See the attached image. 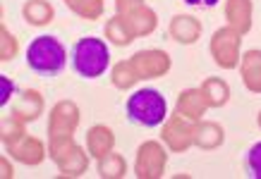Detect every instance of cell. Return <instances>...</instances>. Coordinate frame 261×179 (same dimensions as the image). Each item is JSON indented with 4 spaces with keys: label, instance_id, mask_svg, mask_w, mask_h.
<instances>
[{
    "label": "cell",
    "instance_id": "cell-2",
    "mask_svg": "<svg viewBox=\"0 0 261 179\" xmlns=\"http://www.w3.org/2000/svg\"><path fill=\"white\" fill-rule=\"evenodd\" d=\"M72 70L82 79H98L111 67V50L108 43L96 36H82L72 46Z\"/></svg>",
    "mask_w": 261,
    "mask_h": 179
},
{
    "label": "cell",
    "instance_id": "cell-4",
    "mask_svg": "<svg viewBox=\"0 0 261 179\" xmlns=\"http://www.w3.org/2000/svg\"><path fill=\"white\" fill-rule=\"evenodd\" d=\"M208 50H211L214 63L221 70H238L240 60H242V36L225 24V26L214 32Z\"/></svg>",
    "mask_w": 261,
    "mask_h": 179
},
{
    "label": "cell",
    "instance_id": "cell-11",
    "mask_svg": "<svg viewBox=\"0 0 261 179\" xmlns=\"http://www.w3.org/2000/svg\"><path fill=\"white\" fill-rule=\"evenodd\" d=\"M168 36L175 43L182 46H192L201 39V22L194 15H175L168 24Z\"/></svg>",
    "mask_w": 261,
    "mask_h": 179
},
{
    "label": "cell",
    "instance_id": "cell-30",
    "mask_svg": "<svg viewBox=\"0 0 261 179\" xmlns=\"http://www.w3.org/2000/svg\"><path fill=\"white\" fill-rule=\"evenodd\" d=\"M190 8H216L218 0H185Z\"/></svg>",
    "mask_w": 261,
    "mask_h": 179
},
{
    "label": "cell",
    "instance_id": "cell-9",
    "mask_svg": "<svg viewBox=\"0 0 261 179\" xmlns=\"http://www.w3.org/2000/svg\"><path fill=\"white\" fill-rule=\"evenodd\" d=\"M132 65H135L139 79H159L166 77L170 67H173V60L166 50L161 48H144V50H137L132 57Z\"/></svg>",
    "mask_w": 261,
    "mask_h": 179
},
{
    "label": "cell",
    "instance_id": "cell-3",
    "mask_svg": "<svg viewBox=\"0 0 261 179\" xmlns=\"http://www.w3.org/2000/svg\"><path fill=\"white\" fill-rule=\"evenodd\" d=\"M127 120L139 127H161L168 120L166 96L159 88H139L125 103Z\"/></svg>",
    "mask_w": 261,
    "mask_h": 179
},
{
    "label": "cell",
    "instance_id": "cell-22",
    "mask_svg": "<svg viewBox=\"0 0 261 179\" xmlns=\"http://www.w3.org/2000/svg\"><path fill=\"white\" fill-rule=\"evenodd\" d=\"M96 170H98V177L101 179H122L127 174V163L120 153L111 151L108 156L96 160Z\"/></svg>",
    "mask_w": 261,
    "mask_h": 179
},
{
    "label": "cell",
    "instance_id": "cell-1",
    "mask_svg": "<svg viewBox=\"0 0 261 179\" xmlns=\"http://www.w3.org/2000/svg\"><path fill=\"white\" fill-rule=\"evenodd\" d=\"M67 65V48L63 41L50 36V34H41L32 39L27 48V67L41 77H56L65 70Z\"/></svg>",
    "mask_w": 261,
    "mask_h": 179
},
{
    "label": "cell",
    "instance_id": "cell-16",
    "mask_svg": "<svg viewBox=\"0 0 261 179\" xmlns=\"http://www.w3.org/2000/svg\"><path fill=\"white\" fill-rule=\"evenodd\" d=\"M225 141V129L218 122L211 120H199L194 122V146L201 151H216Z\"/></svg>",
    "mask_w": 261,
    "mask_h": 179
},
{
    "label": "cell",
    "instance_id": "cell-20",
    "mask_svg": "<svg viewBox=\"0 0 261 179\" xmlns=\"http://www.w3.org/2000/svg\"><path fill=\"white\" fill-rule=\"evenodd\" d=\"M22 17L32 26H48L56 17V8L48 0H27L22 5Z\"/></svg>",
    "mask_w": 261,
    "mask_h": 179
},
{
    "label": "cell",
    "instance_id": "cell-21",
    "mask_svg": "<svg viewBox=\"0 0 261 179\" xmlns=\"http://www.w3.org/2000/svg\"><path fill=\"white\" fill-rule=\"evenodd\" d=\"M103 32H106L108 43H113V46H118V48L129 46V43L137 39L135 32L129 29V24H127V19L122 15L111 17V19L106 22V29H103Z\"/></svg>",
    "mask_w": 261,
    "mask_h": 179
},
{
    "label": "cell",
    "instance_id": "cell-32",
    "mask_svg": "<svg viewBox=\"0 0 261 179\" xmlns=\"http://www.w3.org/2000/svg\"><path fill=\"white\" fill-rule=\"evenodd\" d=\"M256 122H259V127H261V112H259V117H256Z\"/></svg>",
    "mask_w": 261,
    "mask_h": 179
},
{
    "label": "cell",
    "instance_id": "cell-12",
    "mask_svg": "<svg viewBox=\"0 0 261 179\" xmlns=\"http://www.w3.org/2000/svg\"><path fill=\"white\" fill-rule=\"evenodd\" d=\"M252 17H254L252 0H225V19H228V26L235 29L240 36L252 32Z\"/></svg>",
    "mask_w": 261,
    "mask_h": 179
},
{
    "label": "cell",
    "instance_id": "cell-13",
    "mask_svg": "<svg viewBox=\"0 0 261 179\" xmlns=\"http://www.w3.org/2000/svg\"><path fill=\"white\" fill-rule=\"evenodd\" d=\"M206 110H208V105H206L204 94H201L199 86L197 88H185V91H180L177 101H175V112L182 117H187V120H192V122L204 120Z\"/></svg>",
    "mask_w": 261,
    "mask_h": 179
},
{
    "label": "cell",
    "instance_id": "cell-17",
    "mask_svg": "<svg viewBox=\"0 0 261 179\" xmlns=\"http://www.w3.org/2000/svg\"><path fill=\"white\" fill-rule=\"evenodd\" d=\"M89 158H91L89 156V151H84L82 146L74 143L63 158H58L56 160L58 170H60V177H72V179L82 177L89 167Z\"/></svg>",
    "mask_w": 261,
    "mask_h": 179
},
{
    "label": "cell",
    "instance_id": "cell-18",
    "mask_svg": "<svg viewBox=\"0 0 261 179\" xmlns=\"http://www.w3.org/2000/svg\"><path fill=\"white\" fill-rule=\"evenodd\" d=\"M129 24V29L135 32L137 39H142V36H149V34L156 32V26H159V15L149 8V5H142V8L132 10V12H127L122 15Z\"/></svg>",
    "mask_w": 261,
    "mask_h": 179
},
{
    "label": "cell",
    "instance_id": "cell-31",
    "mask_svg": "<svg viewBox=\"0 0 261 179\" xmlns=\"http://www.w3.org/2000/svg\"><path fill=\"white\" fill-rule=\"evenodd\" d=\"M63 3H65V5H72V3H74V0H63Z\"/></svg>",
    "mask_w": 261,
    "mask_h": 179
},
{
    "label": "cell",
    "instance_id": "cell-8",
    "mask_svg": "<svg viewBox=\"0 0 261 179\" xmlns=\"http://www.w3.org/2000/svg\"><path fill=\"white\" fill-rule=\"evenodd\" d=\"M161 139L168 146V151L173 153H185L194 146V122L182 115H168V120L163 122V132Z\"/></svg>",
    "mask_w": 261,
    "mask_h": 179
},
{
    "label": "cell",
    "instance_id": "cell-27",
    "mask_svg": "<svg viewBox=\"0 0 261 179\" xmlns=\"http://www.w3.org/2000/svg\"><path fill=\"white\" fill-rule=\"evenodd\" d=\"M12 94H15V81H12L8 74H0V105H3V108L10 105Z\"/></svg>",
    "mask_w": 261,
    "mask_h": 179
},
{
    "label": "cell",
    "instance_id": "cell-24",
    "mask_svg": "<svg viewBox=\"0 0 261 179\" xmlns=\"http://www.w3.org/2000/svg\"><path fill=\"white\" fill-rule=\"evenodd\" d=\"M67 8H70L77 17H82V19L94 22V19H101L103 17V12H106V3H103V0H74V3L67 5Z\"/></svg>",
    "mask_w": 261,
    "mask_h": 179
},
{
    "label": "cell",
    "instance_id": "cell-5",
    "mask_svg": "<svg viewBox=\"0 0 261 179\" xmlns=\"http://www.w3.org/2000/svg\"><path fill=\"white\" fill-rule=\"evenodd\" d=\"M168 153L161 141H144L137 148L135 156V174L139 179H161L166 174Z\"/></svg>",
    "mask_w": 261,
    "mask_h": 179
},
{
    "label": "cell",
    "instance_id": "cell-26",
    "mask_svg": "<svg viewBox=\"0 0 261 179\" xmlns=\"http://www.w3.org/2000/svg\"><path fill=\"white\" fill-rule=\"evenodd\" d=\"M247 174L252 179H261V141L247 151Z\"/></svg>",
    "mask_w": 261,
    "mask_h": 179
},
{
    "label": "cell",
    "instance_id": "cell-29",
    "mask_svg": "<svg viewBox=\"0 0 261 179\" xmlns=\"http://www.w3.org/2000/svg\"><path fill=\"white\" fill-rule=\"evenodd\" d=\"M0 170H3V179H15V167H10V156L0 158Z\"/></svg>",
    "mask_w": 261,
    "mask_h": 179
},
{
    "label": "cell",
    "instance_id": "cell-7",
    "mask_svg": "<svg viewBox=\"0 0 261 179\" xmlns=\"http://www.w3.org/2000/svg\"><path fill=\"white\" fill-rule=\"evenodd\" d=\"M3 146H5L8 156L12 158V160H17V163H22V165H32V167L34 165H41L48 156L43 141L32 136V134H27V132L17 134V136H12V139H8V141H3Z\"/></svg>",
    "mask_w": 261,
    "mask_h": 179
},
{
    "label": "cell",
    "instance_id": "cell-15",
    "mask_svg": "<svg viewBox=\"0 0 261 179\" xmlns=\"http://www.w3.org/2000/svg\"><path fill=\"white\" fill-rule=\"evenodd\" d=\"M87 151L94 160L108 156L115 151V132L108 125H94L87 132Z\"/></svg>",
    "mask_w": 261,
    "mask_h": 179
},
{
    "label": "cell",
    "instance_id": "cell-25",
    "mask_svg": "<svg viewBox=\"0 0 261 179\" xmlns=\"http://www.w3.org/2000/svg\"><path fill=\"white\" fill-rule=\"evenodd\" d=\"M17 53H19V41L15 39V34L5 24H0V60L10 63L17 57Z\"/></svg>",
    "mask_w": 261,
    "mask_h": 179
},
{
    "label": "cell",
    "instance_id": "cell-23",
    "mask_svg": "<svg viewBox=\"0 0 261 179\" xmlns=\"http://www.w3.org/2000/svg\"><path fill=\"white\" fill-rule=\"evenodd\" d=\"M111 81L120 91H129V88H132L137 81H142V79L137 74L132 60H120V63H115L111 67Z\"/></svg>",
    "mask_w": 261,
    "mask_h": 179
},
{
    "label": "cell",
    "instance_id": "cell-6",
    "mask_svg": "<svg viewBox=\"0 0 261 179\" xmlns=\"http://www.w3.org/2000/svg\"><path fill=\"white\" fill-rule=\"evenodd\" d=\"M82 122V112L80 105L74 101H58L53 108H50V115H48V134L50 139H60V136H74L77 127Z\"/></svg>",
    "mask_w": 261,
    "mask_h": 179
},
{
    "label": "cell",
    "instance_id": "cell-19",
    "mask_svg": "<svg viewBox=\"0 0 261 179\" xmlns=\"http://www.w3.org/2000/svg\"><path fill=\"white\" fill-rule=\"evenodd\" d=\"M201 94H204V101L208 108H223V105H228L230 101V86L225 79L221 77H206L201 81Z\"/></svg>",
    "mask_w": 261,
    "mask_h": 179
},
{
    "label": "cell",
    "instance_id": "cell-10",
    "mask_svg": "<svg viewBox=\"0 0 261 179\" xmlns=\"http://www.w3.org/2000/svg\"><path fill=\"white\" fill-rule=\"evenodd\" d=\"M43 110H46V101H43L41 91L24 88L22 94L12 101V112L10 115L15 120H19V122H24V125H29V122H36L43 115Z\"/></svg>",
    "mask_w": 261,
    "mask_h": 179
},
{
    "label": "cell",
    "instance_id": "cell-28",
    "mask_svg": "<svg viewBox=\"0 0 261 179\" xmlns=\"http://www.w3.org/2000/svg\"><path fill=\"white\" fill-rule=\"evenodd\" d=\"M142 5H146L144 0H115V15H127Z\"/></svg>",
    "mask_w": 261,
    "mask_h": 179
},
{
    "label": "cell",
    "instance_id": "cell-14",
    "mask_svg": "<svg viewBox=\"0 0 261 179\" xmlns=\"http://www.w3.org/2000/svg\"><path fill=\"white\" fill-rule=\"evenodd\" d=\"M240 74H242V84L249 94H261V50L252 48L242 53L240 60Z\"/></svg>",
    "mask_w": 261,
    "mask_h": 179
}]
</instances>
